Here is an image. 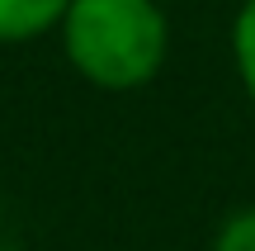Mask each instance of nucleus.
Wrapping results in <instances>:
<instances>
[{"label": "nucleus", "mask_w": 255, "mask_h": 251, "mask_svg": "<svg viewBox=\"0 0 255 251\" xmlns=\"http://www.w3.org/2000/svg\"><path fill=\"white\" fill-rule=\"evenodd\" d=\"M57 28L66 62L95 90L151 85L170 47V24L156 0H71Z\"/></svg>", "instance_id": "obj_1"}, {"label": "nucleus", "mask_w": 255, "mask_h": 251, "mask_svg": "<svg viewBox=\"0 0 255 251\" xmlns=\"http://www.w3.org/2000/svg\"><path fill=\"white\" fill-rule=\"evenodd\" d=\"M71 0H0V43H28L62 24Z\"/></svg>", "instance_id": "obj_2"}, {"label": "nucleus", "mask_w": 255, "mask_h": 251, "mask_svg": "<svg viewBox=\"0 0 255 251\" xmlns=\"http://www.w3.org/2000/svg\"><path fill=\"white\" fill-rule=\"evenodd\" d=\"M213 251H255V209H241L213 237Z\"/></svg>", "instance_id": "obj_4"}, {"label": "nucleus", "mask_w": 255, "mask_h": 251, "mask_svg": "<svg viewBox=\"0 0 255 251\" xmlns=\"http://www.w3.org/2000/svg\"><path fill=\"white\" fill-rule=\"evenodd\" d=\"M232 62H237V76L246 85L251 104H255V0L237 9V24H232Z\"/></svg>", "instance_id": "obj_3"}]
</instances>
